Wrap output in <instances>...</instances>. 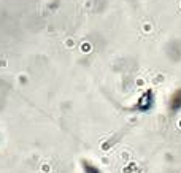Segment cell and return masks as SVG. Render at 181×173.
I'll use <instances>...</instances> for the list:
<instances>
[{
    "instance_id": "cell-1",
    "label": "cell",
    "mask_w": 181,
    "mask_h": 173,
    "mask_svg": "<svg viewBox=\"0 0 181 173\" xmlns=\"http://www.w3.org/2000/svg\"><path fill=\"white\" fill-rule=\"evenodd\" d=\"M152 103H154V95H152L151 91H148V92H145V94L138 98V102L135 103V105H137L135 108H137L138 111H148V110H151Z\"/></svg>"
},
{
    "instance_id": "cell-3",
    "label": "cell",
    "mask_w": 181,
    "mask_h": 173,
    "mask_svg": "<svg viewBox=\"0 0 181 173\" xmlns=\"http://www.w3.org/2000/svg\"><path fill=\"white\" fill-rule=\"evenodd\" d=\"M172 108H173V110L181 108V92L173 95V98H172Z\"/></svg>"
},
{
    "instance_id": "cell-2",
    "label": "cell",
    "mask_w": 181,
    "mask_h": 173,
    "mask_svg": "<svg viewBox=\"0 0 181 173\" xmlns=\"http://www.w3.org/2000/svg\"><path fill=\"white\" fill-rule=\"evenodd\" d=\"M81 165H83L84 173H102L100 168H98L97 165H94V164H91V162H88V160H83Z\"/></svg>"
}]
</instances>
